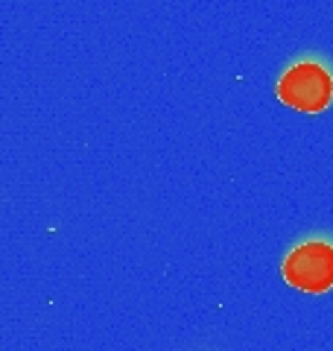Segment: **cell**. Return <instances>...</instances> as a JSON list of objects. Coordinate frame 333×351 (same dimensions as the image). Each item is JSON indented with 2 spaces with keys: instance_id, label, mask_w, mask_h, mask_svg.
Masks as SVG:
<instances>
[{
  "instance_id": "cell-1",
  "label": "cell",
  "mask_w": 333,
  "mask_h": 351,
  "mask_svg": "<svg viewBox=\"0 0 333 351\" xmlns=\"http://www.w3.org/2000/svg\"><path fill=\"white\" fill-rule=\"evenodd\" d=\"M275 97L304 114L328 112L333 103V64L319 53L293 59L278 76Z\"/></svg>"
},
{
  "instance_id": "cell-2",
  "label": "cell",
  "mask_w": 333,
  "mask_h": 351,
  "mask_svg": "<svg viewBox=\"0 0 333 351\" xmlns=\"http://www.w3.org/2000/svg\"><path fill=\"white\" fill-rule=\"evenodd\" d=\"M281 276L298 293L321 295L333 290V234L316 232L295 240L281 261Z\"/></svg>"
}]
</instances>
